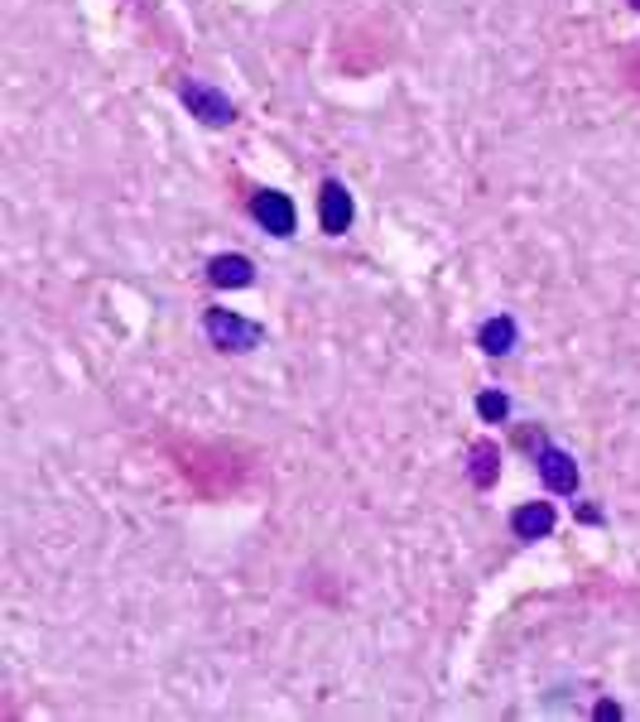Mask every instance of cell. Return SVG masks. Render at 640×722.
I'll return each mask as SVG.
<instances>
[{
    "mask_svg": "<svg viewBox=\"0 0 640 722\" xmlns=\"http://www.w3.org/2000/svg\"><path fill=\"white\" fill-rule=\"evenodd\" d=\"M179 472L193 482L203 496H226V492H236L242 487V472L246 463H236L232 449H183L179 453Z\"/></svg>",
    "mask_w": 640,
    "mask_h": 722,
    "instance_id": "6da1fadb",
    "label": "cell"
},
{
    "mask_svg": "<svg viewBox=\"0 0 640 722\" xmlns=\"http://www.w3.org/2000/svg\"><path fill=\"white\" fill-rule=\"evenodd\" d=\"M203 333L212 337V347L217 352H250V347H260L265 327L242 319V313H232V309H207L203 313Z\"/></svg>",
    "mask_w": 640,
    "mask_h": 722,
    "instance_id": "7a4b0ae2",
    "label": "cell"
},
{
    "mask_svg": "<svg viewBox=\"0 0 640 722\" xmlns=\"http://www.w3.org/2000/svg\"><path fill=\"white\" fill-rule=\"evenodd\" d=\"M179 97H183V107H189L198 121L212 126V130H226L236 121V101L222 97V91L207 87V83H179Z\"/></svg>",
    "mask_w": 640,
    "mask_h": 722,
    "instance_id": "3957f363",
    "label": "cell"
},
{
    "mask_svg": "<svg viewBox=\"0 0 640 722\" xmlns=\"http://www.w3.org/2000/svg\"><path fill=\"white\" fill-rule=\"evenodd\" d=\"M535 467H540V482L550 487L554 496H573L578 492V463L558 449V443L540 439V453H535Z\"/></svg>",
    "mask_w": 640,
    "mask_h": 722,
    "instance_id": "277c9868",
    "label": "cell"
},
{
    "mask_svg": "<svg viewBox=\"0 0 640 722\" xmlns=\"http://www.w3.org/2000/svg\"><path fill=\"white\" fill-rule=\"evenodd\" d=\"M250 217H256L270 236H295V227H299L295 203H289V193H279V188H260L256 198H250Z\"/></svg>",
    "mask_w": 640,
    "mask_h": 722,
    "instance_id": "5b68a950",
    "label": "cell"
},
{
    "mask_svg": "<svg viewBox=\"0 0 640 722\" xmlns=\"http://www.w3.org/2000/svg\"><path fill=\"white\" fill-rule=\"evenodd\" d=\"M356 207H352V193H346V183L338 179H323V188H318V222H323L328 236H342L352 227Z\"/></svg>",
    "mask_w": 640,
    "mask_h": 722,
    "instance_id": "8992f818",
    "label": "cell"
},
{
    "mask_svg": "<svg viewBox=\"0 0 640 722\" xmlns=\"http://www.w3.org/2000/svg\"><path fill=\"white\" fill-rule=\"evenodd\" d=\"M207 280L217 289H246L250 280H256V266H250V256H212L207 260Z\"/></svg>",
    "mask_w": 640,
    "mask_h": 722,
    "instance_id": "52a82bcc",
    "label": "cell"
},
{
    "mask_svg": "<svg viewBox=\"0 0 640 722\" xmlns=\"http://www.w3.org/2000/svg\"><path fill=\"white\" fill-rule=\"evenodd\" d=\"M511 530H515V540H544V535L554 530V506L550 502H525L511 516Z\"/></svg>",
    "mask_w": 640,
    "mask_h": 722,
    "instance_id": "ba28073f",
    "label": "cell"
},
{
    "mask_svg": "<svg viewBox=\"0 0 640 722\" xmlns=\"http://www.w3.org/2000/svg\"><path fill=\"white\" fill-rule=\"evenodd\" d=\"M515 337L520 327L511 313H501V319H487L482 327H477V343H482V352H491V357H505V352H515Z\"/></svg>",
    "mask_w": 640,
    "mask_h": 722,
    "instance_id": "9c48e42d",
    "label": "cell"
},
{
    "mask_svg": "<svg viewBox=\"0 0 640 722\" xmlns=\"http://www.w3.org/2000/svg\"><path fill=\"white\" fill-rule=\"evenodd\" d=\"M501 472V449L497 443H472V482L477 487H491Z\"/></svg>",
    "mask_w": 640,
    "mask_h": 722,
    "instance_id": "30bf717a",
    "label": "cell"
},
{
    "mask_svg": "<svg viewBox=\"0 0 640 722\" xmlns=\"http://www.w3.org/2000/svg\"><path fill=\"white\" fill-rule=\"evenodd\" d=\"M477 414L491 419V424H501V419L511 414V400L497 396V390H487V396H477Z\"/></svg>",
    "mask_w": 640,
    "mask_h": 722,
    "instance_id": "8fae6325",
    "label": "cell"
},
{
    "mask_svg": "<svg viewBox=\"0 0 640 722\" xmlns=\"http://www.w3.org/2000/svg\"><path fill=\"white\" fill-rule=\"evenodd\" d=\"M631 6H636V10H640V0H631Z\"/></svg>",
    "mask_w": 640,
    "mask_h": 722,
    "instance_id": "7c38bea8",
    "label": "cell"
}]
</instances>
